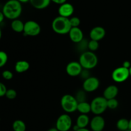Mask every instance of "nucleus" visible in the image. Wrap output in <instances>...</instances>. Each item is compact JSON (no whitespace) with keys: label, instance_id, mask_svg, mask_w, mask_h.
I'll return each instance as SVG.
<instances>
[{"label":"nucleus","instance_id":"f257e3e1","mask_svg":"<svg viewBox=\"0 0 131 131\" xmlns=\"http://www.w3.org/2000/svg\"><path fill=\"white\" fill-rule=\"evenodd\" d=\"M22 5L17 0H8L4 5L2 12L6 18L11 20L17 19L21 15Z\"/></svg>","mask_w":131,"mask_h":131},{"label":"nucleus","instance_id":"f03ea898","mask_svg":"<svg viewBox=\"0 0 131 131\" xmlns=\"http://www.w3.org/2000/svg\"><path fill=\"white\" fill-rule=\"evenodd\" d=\"M71 28L69 18L58 16L52 20V29L53 31L57 34H69Z\"/></svg>","mask_w":131,"mask_h":131},{"label":"nucleus","instance_id":"7ed1b4c3","mask_svg":"<svg viewBox=\"0 0 131 131\" xmlns=\"http://www.w3.org/2000/svg\"><path fill=\"white\" fill-rule=\"evenodd\" d=\"M79 62L83 69L91 70L97 67L98 64V58L94 52L86 51L80 55Z\"/></svg>","mask_w":131,"mask_h":131},{"label":"nucleus","instance_id":"20e7f679","mask_svg":"<svg viewBox=\"0 0 131 131\" xmlns=\"http://www.w3.org/2000/svg\"><path fill=\"white\" fill-rule=\"evenodd\" d=\"M61 106L67 113H72L78 109V102L74 96L70 94L64 95L61 99Z\"/></svg>","mask_w":131,"mask_h":131},{"label":"nucleus","instance_id":"39448f33","mask_svg":"<svg viewBox=\"0 0 131 131\" xmlns=\"http://www.w3.org/2000/svg\"><path fill=\"white\" fill-rule=\"evenodd\" d=\"M90 105L92 112L95 115H102L107 109V100L103 96H99L93 99Z\"/></svg>","mask_w":131,"mask_h":131},{"label":"nucleus","instance_id":"423d86ee","mask_svg":"<svg viewBox=\"0 0 131 131\" xmlns=\"http://www.w3.org/2000/svg\"><path fill=\"white\" fill-rule=\"evenodd\" d=\"M72 125V120L67 113L62 114L58 118L56 122V128L59 131H69Z\"/></svg>","mask_w":131,"mask_h":131},{"label":"nucleus","instance_id":"0eeeda50","mask_svg":"<svg viewBox=\"0 0 131 131\" xmlns=\"http://www.w3.org/2000/svg\"><path fill=\"white\" fill-rule=\"evenodd\" d=\"M41 32V27L40 24L34 20H28L24 23V36L36 37Z\"/></svg>","mask_w":131,"mask_h":131},{"label":"nucleus","instance_id":"6e6552de","mask_svg":"<svg viewBox=\"0 0 131 131\" xmlns=\"http://www.w3.org/2000/svg\"><path fill=\"white\" fill-rule=\"evenodd\" d=\"M129 76L130 74H129V69L122 66L115 69L111 74L113 80L118 83H121L125 81L129 78Z\"/></svg>","mask_w":131,"mask_h":131},{"label":"nucleus","instance_id":"1a4fd4ad","mask_svg":"<svg viewBox=\"0 0 131 131\" xmlns=\"http://www.w3.org/2000/svg\"><path fill=\"white\" fill-rule=\"evenodd\" d=\"M100 86V81L98 78L90 76L84 81L83 84V88L84 92L91 93L97 90Z\"/></svg>","mask_w":131,"mask_h":131},{"label":"nucleus","instance_id":"9d476101","mask_svg":"<svg viewBox=\"0 0 131 131\" xmlns=\"http://www.w3.org/2000/svg\"><path fill=\"white\" fill-rule=\"evenodd\" d=\"M83 69L79 61H71L67 64L66 67V72L71 77H76L80 75Z\"/></svg>","mask_w":131,"mask_h":131},{"label":"nucleus","instance_id":"9b49d317","mask_svg":"<svg viewBox=\"0 0 131 131\" xmlns=\"http://www.w3.org/2000/svg\"><path fill=\"white\" fill-rule=\"evenodd\" d=\"M105 120L101 115L95 116L90 122V128L93 131H102L104 129Z\"/></svg>","mask_w":131,"mask_h":131},{"label":"nucleus","instance_id":"f8f14e48","mask_svg":"<svg viewBox=\"0 0 131 131\" xmlns=\"http://www.w3.org/2000/svg\"><path fill=\"white\" fill-rule=\"evenodd\" d=\"M106 36V30L102 26H96L92 28L90 32V37L91 40L99 42Z\"/></svg>","mask_w":131,"mask_h":131},{"label":"nucleus","instance_id":"ddd939ff","mask_svg":"<svg viewBox=\"0 0 131 131\" xmlns=\"http://www.w3.org/2000/svg\"><path fill=\"white\" fill-rule=\"evenodd\" d=\"M74 12V6L69 3H65L60 6L58 8L59 16L69 18L72 16Z\"/></svg>","mask_w":131,"mask_h":131},{"label":"nucleus","instance_id":"4468645a","mask_svg":"<svg viewBox=\"0 0 131 131\" xmlns=\"http://www.w3.org/2000/svg\"><path fill=\"white\" fill-rule=\"evenodd\" d=\"M69 36L70 40L75 43H79L84 39V35H83V31L79 27L78 28H72L69 33Z\"/></svg>","mask_w":131,"mask_h":131},{"label":"nucleus","instance_id":"2eb2a0df","mask_svg":"<svg viewBox=\"0 0 131 131\" xmlns=\"http://www.w3.org/2000/svg\"><path fill=\"white\" fill-rule=\"evenodd\" d=\"M118 93V88L116 85H111L108 86L106 89L104 90L103 93V97L106 99V100L112 99H115Z\"/></svg>","mask_w":131,"mask_h":131},{"label":"nucleus","instance_id":"dca6fc26","mask_svg":"<svg viewBox=\"0 0 131 131\" xmlns=\"http://www.w3.org/2000/svg\"><path fill=\"white\" fill-rule=\"evenodd\" d=\"M51 0H29L31 5L35 8L43 10L46 8L50 5Z\"/></svg>","mask_w":131,"mask_h":131},{"label":"nucleus","instance_id":"f3484780","mask_svg":"<svg viewBox=\"0 0 131 131\" xmlns=\"http://www.w3.org/2000/svg\"><path fill=\"white\" fill-rule=\"evenodd\" d=\"M30 67L29 62L25 60H20L17 61L15 65V70L17 73H24L28 71Z\"/></svg>","mask_w":131,"mask_h":131},{"label":"nucleus","instance_id":"a211bd4d","mask_svg":"<svg viewBox=\"0 0 131 131\" xmlns=\"http://www.w3.org/2000/svg\"><path fill=\"white\" fill-rule=\"evenodd\" d=\"M90 120L88 115L81 114L77 118L76 125L80 129H83V128H86L88 124H90Z\"/></svg>","mask_w":131,"mask_h":131},{"label":"nucleus","instance_id":"6ab92c4d","mask_svg":"<svg viewBox=\"0 0 131 131\" xmlns=\"http://www.w3.org/2000/svg\"><path fill=\"white\" fill-rule=\"evenodd\" d=\"M77 111H78L81 114H83V115H88L89 113L92 112L90 104L87 102L86 101L79 102Z\"/></svg>","mask_w":131,"mask_h":131},{"label":"nucleus","instance_id":"aec40b11","mask_svg":"<svg viewBox=\"0 0 131 131\" xmlns=\"http://www.w3.org/2000/svg\"><path fill=\"white\" fill-rule=\"evenodd\" d=\"M11 28L12 30L16 33H22L24 31V23L19 19H15L12 22Z\"/></svg>","mask_w":131,"mask_h":131},{"label":"nucleus","instance_id":"412c9836","mask_svg":"<svg viewBox=\"0 0 131 131\" xmlns=\"http://www.w3.org/2000/svg\"><path fill=\"white\" fill-rule=\"evenodd\" d=\"M116 127L120 131L129 130V120L126 118H120L116 122Z\"/></svg>","mask_w":131,"mask_h":131},{"label":"nucleus","instance_id":"4be33fe9","mask_svg":"<svg viewBox=\"0 0 131 131\" xmlns=\"http://www.w3.org/2000/svg\"><path fill=\"white\" fill-rule=\"evenodd\" d=\"M12 129L14 131H26V125L23 120H17L13 123Z\"/></svg>","mask_w":131,"mask_h":131},{"label":"nucleus","instance_id":"5701e85b","mask_svg":"<svg viewBox=\"0 0 131 131\" xmlns=\"http://www.w3.org/2000/svg\"><path fill=\"white\" fill-rule=\"evenodd\" d=\"M99 47V42H97V41L90 40L88 42V49H89L90 51L95 52V51H96L98 49Z\"/></svg>","mask_w":131,"mask_h":131},{"label":"nucleus","instance_id":"b1692460","mask_svg":"<svg viewBox=\"0 0 131 131\" xmlns=\"http://www.w3.org/2000/svg\"><path fill=\"white\" fill-rule=\"evenodd\" d=\"M107 108L110 110H115L118 106V101L115 99H112L107 100Z\"/></svg>","mask_w":131,"mask_h":131},{"label":"nucleus","instance_id":"393cba45","mask_svg":"<svg viewBox=\"0 0 131 131\" xmlns=\"http://www.w3.org/2000/svg\"><path fill=\"white\" fill-rule=\"evenodd\" d=\"M8 55L5 51H0V68L5 66L7 63Z\"/></svg>","mask_w":131,"mask_h":131},{"label":"nucleus","instance_id":"a878e982","mask_svg":"<svg viewBox=\"0 0 131 131\" xmlns=\"http://www.w3.org/2000/svg\"><path fill=\"white\" fill-rule=\"evenodd\" d=\"M72 28H78L81 24V20L78 17H72L69 18Z\"/></svg>","mask_w":131,"mask_h":131},{"label":"nucleus","instance_id":"bb28decb","mask_svg":"<svg viewBox=\"0 0 131 131\" xmlns=\"http://www.w3.org/2000/svg\"><path fill=\"white\" fill-rule=\"evenodd\" d=\"M85 92L84 90H81L77 93L76 95H75V99L78 101V103L81 102H84L86 101V97H85Z\"/></svg>","mask_w":131,"mask_h":131},{"label":"nucleus","instance_id":"cd10ccee","mask_svg":"<svg viewBox=\"0 0 131 131\" xmlns=\"http://www.w3.org/2000/svg\"><path fill=\"white\" fill-rule=\"evenodd\" d=\"M6 97L10 100H13L16 98L17 97V92L14 89H8L6 91Z\"/></svg>","mask_w":131,"mask_h":131},{"label":"nucleus","instance_id":"c85d7f7f","mask_svg":"<svg viewBox=\"0 0 131 131\" xmlns=\"http://www.w3.org/2000/svg\"><path fill=\"white\" fill-rule=\"evenodd\" d=\"M2 76L6 80H10V79H12L13 78L14 75H13V73L11 71H10L8 70H6L3 72Z\"/></svg>","mask_w":131,"mask_h":131},{"label":"nucleus","instance_id":"c756f323","mask_svg":"<svg viewBox=\"0 0 131 131\" xmlns=\"http://www.w3.org/2000/svg\"><path fill=\"white\" fill-rule=\"evenodd\" d=\"M6 91H7V89H6V87L3 83H0V97H3L6 95Z\"/></svg>","mask_w":131,"mask_h":131},{"label":"nucleus","instance_id":"7c9ffc66","mask_svg":"<svg viewBox=\"0 0 131 131\" xmlns=\"http://www.w3.org/2000/svg\"><path fill=\"white\" fill-rule=\"evenodd\" d=\"M80 75L83 76V78H84V80H85L86 79H87V78H88L89 77H90V73H89V70H86V69L83 70V71H82L81 74H80Z\"/></svg>","mask_w":131,"mask_h":131},{"label":"nucleus","instance_id":"2f4dec72","mask_svg":"<svg viewBox=\"0 0 131 131\" xmlns=\"http://www.w3.org/2000/svg\"><path fill=\"white\" fill-rule=\"evenodd\" d=\"M122 67L126 68V69H129L130 68V67H131L130 62V61H125L124 63H123Z\"/></svg>","mask_w":131,"mask_h":131},{"label":"nucleus","instance_id":"473e14b6","mask_svg":"<svg viewBox=\"0 0 131 131\" xmlns=\"http://www.w3.org/2000/svg\"><path fill=\"white\" fill-rule=\"evenodd\" d=\"M51 1H52L54 3L58 4V5H62V4L65 3L67 2V0H51Z\"/></svg>","mask_w":131,"mask_h":131},{"label":"nucleus","instance_id":"72a5a7b5","mask_svg":"<svg viewBox=\"0 0 131 131\" xmlns=\"http://www.w3.org/2000/svg\"><path fill=\"white\" fill-rule=\"evenodd\" d=\"M5 15H4L3 13L2 12H0V23H2L4 20V18H5Z\"/></svg>","mask_w":131,"mask_h":131},{"label":"nucleus","instance_id":"f704fd0d","mask_svg":"<svg viewBox=\"0 0 131 131\" xmlns=\"http://www.w3.org/2000/svg\"><path fill=\"white\" fill-rule=\"evenodd\" d=\"M79 129H80V128H79V127H78L77 125H74V126L73 127V128H72V130L74 131H78L79 130Z\"/></svg>","mask_w":131,"mask_h":131},{"label":"nucleus","instance_id":"c9c22d12","mask_svg":"<svg viewBox=\"0 0 131 131\" xmlns=\"http://www.w3.org/2000/svg\"><path fill=\"white\" fill-rule=\"evenodd\" d=\"M20 3H26L29 2V0H17Z\"/></svg>","mask_w":131,"mask_h":131},{"label":"nucleus","instance_id":"e433bc0d","mask_svg":"<svg viewBox=\"0 0 131 131\" xmlns=\"http://www.w3.org/2000/svg\"><path fill=\"white\" fill-rule=\"evenodd\" d=\"M47 131H59V130H58L56 127H52V128H51V129H48Z\"/></svg>","mask_w":131,"mask_h":131},{"label":"nucleus","instance_id":"4c0bfd02","mask_svg":"<svg viewBox=\"0 0 131 131\" xmlns=\"http://www.w3.org/2000/svg\"><path fill=\"white\" fill-rule=\"evenodd\" d=\"M78 131H90V130H88V129H86V128H83V129H80Z\"/></svg>","mask_w":131,"mask_h":131},{"label":"nucleus","instance_id":"58836bf2","mask_svg":"<svg viewBox=\"0 0 131 131\" xmlns=\"http://www.w3.org/2000/svg\"><path fill=\"white\" fill-rule=\"evenodd\" d=\"M129 130H131V118H130V120H129Z\"/></svg>","mask_w":131,"mask_h":131},{"label":"nucleus","instance_id":"ea45409f","mask_svg":"<svg viewBox=\"0 0 131 131\" xmlns=\"http://www.w3.org/2000/svg\"><path fill=\"white\" fill-rule=\"evenodd\" d=\"M1 37H2V31H1V29L0 28V40H1Z\"/></svg>","mask_w":131,"mask_h":131},{"label":"nucleus","instance_id":"a19ab883","mask_svg":"<svg viewBox=\"0 0 131 131\" xmlns=\"http://www.w3.org/2000/svg\"><path fill=\"white\" fill-rule=\"evenodd\" d=\"M129 74H130V76L131 77V67H130V69H129Z\"/></svg>","mask_w":131,"mask_h":131},{"label":"nucleus","instance_id":"79ce46f5","mask_svg":"<svg viewBox=\"0 0 131 131\" xmlns=\"http://www.w3.org/2000/svg\"><path fill=\"white\" fill-rule=\"evenodd\" d=\"M126 131H131V130H126Z\"/></svg>","mask_w":131,"mask_h":131},{"label":"nucleus","instance_id":"37998d69","mask_svg":"<svg viewBox=\"0 0 131 131\" xmlns=\"http://www.w3.org/2000/svg\"><path fill=\"white\" fill-rule=\"evenodd\" d=\"M69 131H74L73 130H69Z\"/></svg>","mask_w":131,"mask_h":131},{"label":"nucleus","instance_id":"c03bdc74","mask_svg":"<svg viewBox=\"0 0 131 131\" xmlns=\"http://www.w3.org/2000/svg\"><path fill=\"white\" fill-rule=\"evenodd\" d=\"M102 131H103V130H102Z\"/></svg>","mask_w":131,"mask_h":131}]
</instances>
